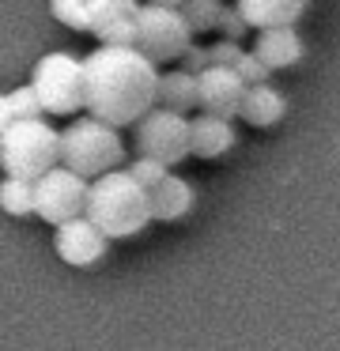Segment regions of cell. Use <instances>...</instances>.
Instances as JSON below:
<instances>
[{"label": "cell", "instance_id": "1", "mask_svg": "<svg viewBox=\"0 0 340 351\" xmlns=\"http://www.w3.org/2000/svg\"><path fill=\"white\" fill-rule=\"evenodd\" d=\"M83 110L113 129H125L155 106L159 69L136 46H98L83 57Z\"/></svg>", "mask_w": 340, "mask_h": 351}, {"label": "cell", "instance_id": "2", "mask_svg": "<svg viewBox=\"0 0 340 351\" xmlns=\"http://www.w3.org/2000/svg\"><path fill=\"white\" fill-rule=\"evenodd\" d=\"M87 219L106 238H133L151 223V197L128 170H110L87 189Z\"/></svg>", "mask_w": 340, "mask_h": 351}, {"label": "cell", "instance_id": "3", "mask_svg": "<svg viewBox=\"0 0 340 351\" xmlns=\"http://www.w3.org/2000/svg\"><path fill=\"white\" fill-rule=\"evenodd\" d=\"M121 159H125V140L113 125L87 114L80 121H68V129H60V162L87 182L117 170Z\"/></svg>", "mask_w": 340, "mask_h": 351}, {"label": "cell", "instance_id": "4", "mask_svg": "<svg viewBox=\"0 0 340 351\" xmlns=\"http://www.w3.org/2000/svg\"><path fill=\"white\" fill-rule=\"evenodd\" d=\"M60 162V132L49 121H15L0 136V170L8 178L38 182L45 170Z\"/></svg>", "mask_w": 340, "mask_h": 351}, {"label": "cell", "instance_id": "5", "mask_svg": "<svg viewBox=\"0 0 340 351\" xmlns=\"http://www.w3.org/2000/svg\"><path fill=\"white\" fill-rule=\"evenodd\" d=\"M30 87L38 91V102L49 117H72L83 110L87 87H83V57H72L65 49H53L30 72Z\"/></svg>", "mask_w": 340, "mask_h": 351}, {"label": "cell", "instance_id": "6", "mask_svg": "<svg viewBox=\"0 0 340 351\" xmlns=\"http://www.w3.org/2000/svg\"><path fill=\"white\" fill-rule=\"evenodd\" d=\"M193 46V31H189L181 8H166V4H148L144 0L136 8V49L148 61H181V53Z\"/></svg>", "mask_w": 340, "mask_h": 351}, {"label": "cell", "instance_id": "7", "mask_svg": "<svg viewBox=\"0 0 340 351\" xmlns=\"http://www.w3.org/2000/svg\"><path fill=\"white\" fill-rule=\"evenodd\" d=\"M136 155L159 159L166 167H178L193 155L189 147V114L166 106H151L148 114L136 121Z\"/></svg>", "mask_w": 340, "mask_h": 351}, {"label": "cell", "instance_id": "8", "mask_svg": "<svg viewBox=\"0 0 340 351\" xmlns=\"http://www.w3.org/2000/svg\"><path fill=\"white\" fill-rule=\"evenodd\" d=\"M87 189H91L87 178H80L65 162H57L34 182V215L49 227H60L76 215H87Z\"/></svg>", "mask_w": 340, "mask_h": 351}, {"label": "cell", "instance_id": "9", "mask_svg": "<svg viewBox=\"0 0 340 351\" xmlns=\"http://www.w3.org/2000/svg\"><path fill=\"white\" fill-rule=\"evenodd\" d=\"M53 250L65 265L72 268H87V265H98L110 250V238L87 219V215H76V219L60 223L57 234H53Z\"/></svg>", "mask_w": 340, "mask_h": 351}, {"label": "cell", "instance_id": "10", "mask_svg": "<svg viewBox=\"0 0 340 351\" xmlns=\"http://www.w3.org/2000/svg\"><path fill=\"white\" fill-rule=\"evenodd\" d=\"M242 95H246V84H242V76L234 69L208 64V69L196 76V110H201V114L238 117Z\"/></svg>", "mask_w": 340, "mask_h": 351}, {"label": "cell", "instance_id": "11", "mask_svg": "<svg viewBox=\"0 0 340 351\" xmlns=\"http://www.w3.org/2000/svg\"><path fill=\"white\" fill-rule=\"evenodd\" d=\"M238 140L231 117H216V114H193L189 117V147L196 159H219L227 155Z\"/></svg>", "mask_w": 340, "mask_h": 351}, {"label": "cell", "instance_id": "12", "mask_svg": "<svg viewBox=\"0 0 340 351\" xmlns=\"http://www.w3.org/2000/svg\"><path fill=\"white\" fill-rule=\"evenodd\" d=\"M253 53L269 72H280V69L299 64L302 53H306V46H302V38H299L295 27H269V31H257Z\"/></svg>", "mask_w": 340, "mask_h": 351}, {"label": "cell", "instance_id": "13", "mask_svg": "<svg viewBox=\"0 0 340 351\" xmlns=\"http://www.w3.org/2000/svg\"><path fill=\"white\" fill-rule=\"evenodd\" d=\"M148 197H151V219H159V223L185 219V215L193 212V204H196L193 185H189L181 174H166L155 189H148Z\"/></svg>", "mask_w": 340, "mask_h": 351}, {"label": "cell", "instance_id": "14", "mask_svg": "<svg viewBox=\"0 0 340 351\" xmlns=\"http://www.w3.org/2000/svg\"><path fill=\"white\" fill-rule=\"evenodd\" d=\"M234 8L253 31H269V27H295L306 12V0H234Z\"/></svg>", "mask_w": 340, "mask_h": 351}, {"label": "cell", "instance_id": "15", "mask_svg": "<svg viewBox=\"0 0 340 351\" xmlns=\"http://www.w3.org/2000/svg\"><path fill=\"white\" fill-rule=\"evenodd\" d=\"M287 99L272 84H249L238 106V121L253 125V129H272L276 121H284Z\"/></svg>", "mask_w": 340, "mask_h": 351}, {"label": "cell", "instance_id": "16", "mask_svg": "<svg viewBox=\"0 0 340 351\" xmlns=\"http://www.w3.org/2000/svg\"><path fill=\"white\" fill-rule=\"evenodd\" d=\"M155 106H166V110H178V114H193L196 110V76L178 69L163 72L159 76V91H155Z\"/></svg>", "mask_w": 340, "mask_h": 351}, {"label": "cell", "instance_id": "17", "mask_svg": "<svg viewBox=\"0 0 340 351\" xmlns=\"http://www.w3.org/2000/svg\"><path fill=\"white\" fill-rule=\"evenodd\" d=\"M140 0H91L87 8V34H98L102 27L117 23V19H133Z\"/></svg>", "mask_w": 340, "mask_h": 351}, {"label": "cell", "instance_id": "18", "mask_svg": "<svg viewBox=\"0 0 340 351\" xmlns=\"http://www.w3.org/2000/svg\"><path fill=\"white\" fill-rule=\"evenodd\" d=\"M0 208L8 215H34V182H23V178H8L0 182Z\"/></svg>", "mask_w": 340, "mask_h": 351}, {"label": "cell", "instance_id": "19", "mask_svg": "<svg viewBox=\"0 0 340 351\" xmlns=\"http://www.w3.org/2000/svg\"><path fill=\"white\" fill-rule=\"evenodd\" d=\"M223 8H227L223 0H185V4H181V16H185V23L193 34H208V31H219Z\"/></svg>", "mask_w": 340, "mask_h": 351}, {"label": "cell", "instance_id": "20", "mask_svg": "<svg viewBox=\"0 0 340 351\" xmlns=\"http://www.w3.org/2000/svg\"><path fill=\"white\" fill-rule=\"evenodd\" d=\"M87 8L91 0H49L53 19L60 27H68V31H83V34H87Z\"/></svg>", "mask_w": 340, "mask_h": 351}, {"label": "cell", "instance_id": "21", "mask_svg": "<svg viewBox=\"0 0 340 351\" xmlns=\"http://www.w3.org/2000/svg\"><path fill=\"white\" fill-rule=\"evenodd\" d=\"M8 99H12V114L15 121H38V117H45L42 102H38V91L34 87H15V91H8Z\"/></svg>", "mask_w": 340, "mask_h": 351}, {"label": "cell", "instance_id": "22", "mask_svg": "<svg viewBox=\"0 0 340 351\" xmlns=\"http://www.w3.org/2000/svg\"><path fill=\"white\" fill-rule=\"evenodd\" d=\"M128 174H133V182H140L144 189H155V185L170 174V167L159 162V159H148V155H136V159L128 162Z\"/></svg>", "mask_w": 340, "mask_h": 351}, {"label": "cell", "instance_id": "23", "mask_svg": "<svg viewBox=\"0 0 340 351\" xmlns=\"http://www.w3.org/2000/svg\"><path fill=\"white\" fill-rule=\"evenodd\" d=\"M95 38H98V46H136V16L133 19H117V23L102 27Z\"/></svg>", "mask_w": 340, "mask_h": 351}, {"label": "cell", "instance_id": "24", "mask_svg": "<svg viewBox=\"0 0 340 351\" xmlns=\"http://www.w3.org/2000/svg\"><path fill=\"white\" fill-rule=\"evenodd\" d=\"M242 53H246L242 42H231V38H219V42H212V46H208V61L219 64V69H234Z\"/></svg>", "mask_w": 340, "mask_h": 351}, {"label": "cell", "instance_id": "25", "mask_svg": "<svg viewBox=\"0 0 340 351\" xmlns=\"http://www.w3.org/2000/svg\"><path fill=\"white\" fill-rule=\"evenodd\" d=\"M234 72L242 76V84H246V87H249V84H269V76H272V72L264 69L261 61H257V53H253V49L238 57V64H234Z\"/></svg>", "mask_w": 340, "mask_h": 351}, {"label": "cell", "instance_id": "26", "mask_svg": "<svg viewBox=\"0 0 340 351\" xmlns=\"http://www.w3.org/2000/svg\"><path fill=\"white\" fill-rule=\"evenodd\" d=\"M219 31H223V38L242 42V38H246V31H249V23L238 16V8H223V19H219Z\"/></svg>", "mask_w": 340, "mask_h": 351}, {"label": "cell", "instance_id": "27", "mask_svg": "<svg viewBox=\"0 0 340 351\" xmlns=\"http://www.w3.org/2000/svg\"><path fill=\"white\" fill-rule=\"evenodd\" d=\"M178 64H181L185 72H193V76H201V72L208 69L212 61H208V49H204V46H189L185 53H181V61H178Z\"/></svg>", "mask_w": 340, "mask_h": 351}, {"label": "cell", "instance_id": "28", "mask_svg": "<svg viewBox=\"0 0 340 351\" xmlns=\"http://www.w3.org/2000/svg\"><path fill=\"white\" fill-rule=\"evenodd\" d=\"M15 125V114H12V99L8 95H0V136H4L8 129Z\"/></svg>", "mask_w": 340, "mask_h": 351}, {"label": "cell", "instance_id": "29", "mask_svg": "<svg viewBox=\"0 0 340 351\" xmlns=\"http://www.w3.org/2000/svg\"><path fill=\"white\" fill-rule=\"evenodd\" d=\"M148 4H166V8H181L185 0H148Z\"/></svg>", "mask_w": 340, "mask_h": 351}]
</instances>
